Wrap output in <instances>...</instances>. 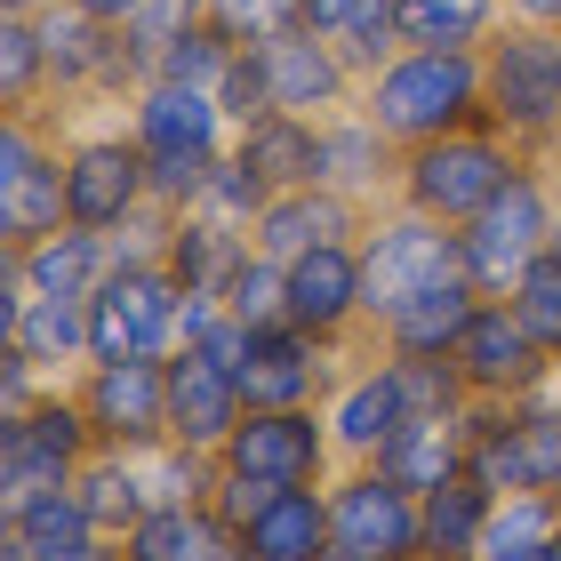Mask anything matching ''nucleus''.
<instances>
[{
    "instance_id": "25",
    "label": "nucleus",
    "mask_w": 561,
    "mask_h": 561,
    "mask_svg": "<svg viewBox=\"0 0 561 561\" xmlns=\"http://www.w3.org/2000/svg\"><path fill=\"white\" fill-rule=\"evenodd\" d=\"M473 313H481L473 273H449L442 289H425V297H410V305H401L393 321H377V345H386V353H401V362H449Z\"/></svg>"
},
{
    "instance_id": "47",
    "label": "nucleus",
    "mask_w": 561,
    "mask_h": 561,
    "mask_svg": "<svg viewBox=\"0 0 561 561\" xmlns=\"http://www.w3.org/2000/svg\"><path fill=\"white\" fill-rule=\"evenodd\" d=\"M369 0H305V24H321V33H337L345 16H362Z\"/></svg>"
},
{
    "instance_id": "24",
    "label": "nucleus",
    "mask_w": 561,
    "mask_h": 561,
    "mask_svg": "<svg viewBox=\"0 0 561 561\" xmlns=\"http://www.w3.org/2000/svg\"><path fill=\"white\" fill-rule=\"evenodd\" d=\"M233 546H241L249 561H321L329 546H337V529H329V481L273 490L265 514H249Z\"/></svg>"
},
{
    "instance_id": "23",
    "label": "nucleus",
    "mask_w": 561,
    "mask_h": 561,
    "mask_svg": "<svg viewBox=\"0 0 561 561\" xmlns=\"http://www.w3.org/2000/svg\"><path fill=\"white\" fill-rule=\"evenodd\" d=\"M393 176H401V145L377 129L362 105H345V113L321 121V185L329 193H353L362 209H386Z\"/></svg>"
},
{
    "instance_id": "45",
    "label": "nucleus",
    "mask_w": 561,
    "mask_h": 561,
    "mask_svg": "<svg viewBox=\"0 0 561 561\" xmlns=\"http://www.w3.org/2000/svg\"><path fill=\"white\" fill-rule=\"evenodd\" d=\"M57 377H48L24 345H0V410H24V401H41Z\"/></svg>"
},
{
    "instance_id": "48",
    "label": "nucleus",
    "mask_w": 561,
    "mask_h": 561,
    "mask_svg": "<svg viewBox=\"0 0 561 561\" xmlns=\"http://www.w3.org/2000/svg\"><path fill=\"white\" fill-rule=\"evenodd\" d=\"M72 9H89V16H105V24H129L145 0H72Z\"/></svg>"
},
{
    "instance_id": "3",
    "label": "nucleus",
    "mask_w": 561,
    "mask_h": 561,
    "mask_svg": "<svg viewBox=\"0 0 561 561\" xmlns=\"http://www.w3.org/2000/svg\"><path fill=\"white\" fill-rule=\"evenodd\" d=\"M481 105L522 152L561 145V24H497V41L481 48Z\"/></svg>"
},
{
    "instance_id": "33",
    "label": "nucleus",
    "mask_w": 561,
    "mask_h": 561,
    "mask_svg": "<svg viewBox=\"0 0 561 561\" xmlns=\"http://www.w3.org/2000/svg\"><path fill=\"white\" fill-rule=\"evenodd\" d=\"M425 561H473L490 546V514H497V490H481L473 473L442 481V490H425Z\"/></svg>"
},
{
    "instance_id": "35",
    "label": "nucleus",
    "mask_w": 561,
    "mask_h": 561,
    "mask_svg": "<svg viewBox=\"0 0 561 561\" xmlns=\"http://www.w3.org/2000/svg\"><path fill=\"white\" fill-rule=\"evenodd\" d=\"M0 113H48V33L16 9H0Z\"/></svg>"
},
{
    "instance_id": "46",
    "label": "nucleus",
    "mask_w": 561,
    "mask_h": 561,
    "mask_svg": "<svg viewBox=\"0 0 561 561\" xmlns=\"http://www.w3.org/2000/svg\"><path fill=\"white\" fill-rule=\"evenodd\" d=\"M473 561H553V538H490Z\"/></svg>"
},
{
    "instance_id": "54",
    "label": "nucleus",
    "mask_w": 561,
    "mask_h": 561,
    "mask_svg": "<svg viewBox=\"0 0 561 561\" xmlns=\"http://www.w3.org/2000/svg\"><path fill=\"white\" fill-rule=\"evenodd\" d=\"M553 249H561V225H553Z\"/></svg>"
},
{
    "instance_id": "2",
    "label": "nucleus",
    "mask_w": 561,
    "mask_h": 561,
    "mask_svg": "<svg viewBox=\"0 0 561 561\" xmlns=\"http://www.w3.org/2000/svg\"><path fill=\"white\" fill-rule=\"evenodd\" d=\"M553 225H561V176H553L546 152H529V161L505 176L466 225H457V249H466L473 289L481 297H505L553 249Z\"/></svg>"
},
{
    "instance_id": "26",
    "label": "nucleus",
    "mask_w": 561,
    "mask_h": 561,
    "mask_svg": "<svg viewBox=\"0 0 561 561\" xmlns=\"http://www.w3.org/2000/svg\"><path fill=\"white\" fill-rule=\"evenodd\" d=\"M249 225H225V217H209V209H185L169 225V249H161V265L176 273V289L185 297H225V280L241 273V257H249Z\"/></svg>"
},
{
    "instance_id": "37",
    "label": "nucleus",
    "mask_w": 561,
    "mask_h": 561,
    "mask_svg": "<svg viewBox=\"0 0 561 561\" xmlns=\"http://www.w3.org/2000/svg\"><path fill=\"white\" fill-rule=\"evenodd\" d=\"M0 529H16V538H33V546H65V538H96V522H89V505H81V490H41V497H24V505H9L0 514Z\"/></svg>"
},
{
    "instance_id": "39",
    "label": "nucleus",
    "mask_w": 561,
    "mask_h": 561,
    "mask_svg": "<svg viewBox=\"0 0 561 561\" xmlns=\"http://www.w3.org/2000/svg\"><path fill=\"white\" fill-rule=\"evenodd\" d=\"M145 473H152V497L161 505H201L217 490V449H185V442H161L145 457Z\"/></svg>"
},
{
    "instance_id": "38",
    "label": "nucleus",
    "mask_w": 561,
    "mask_h": 561,
    "mask_svg": "<svg viewBox=\"0 0 561 561\" xmlns=\"http://www.w3.org/2000/svg\"><path fill=\"white\" fill-rule=\"evenodd\" d=\"M505 305H514L522 329H529V337H538L553 362H561V249H546V257L529 265L514 289H505Z\"/></svg>"
},
{
    "instance_id": "8",
    "label": "nucleus",
    "mask_w": 561,
    "mask_h": 561,
    "mask_svg": "<svg viewBox=\"0 0 561 561\" xmlns=\"http://www.w3.org/2000/svg\"><path fill=\"white\" fill-rule=\"evenodd\" d=\"M449 273H466V249H457V225L410 209V201H386L369 209V233H362V280H369V337L377 321H393L410 297L442 289Z\"/></svg>"
},
{
    "instance_id": "55",
    "label": "nucleus",
    "mask_w": 561,
    "mask_h": 561,
    "mask_svg": "<svg viewBox=\"0 0 561 561\" xmlns=\"http://www.w3.org/2000/svg\"><path fill=\"white\" fill-rule=\"evenodd\" d=\"M553 561H561V538H553Z\"/></svg>"
},
{
    "instance_id": "17",
    "label": "nucleus",
    "mask_w": 561,
    "mask_h": 561,
    "mask_svg": "<svg viewBox=\"0 0 561 561\" xmlns=\"http://www.w3.org/2000/svg\"><path fill=\"white\" fill-rule=\"evenodd\" d=\"M289 321L313 329V337L337 345V353L377 345V337H369L362 241H329V249H305V257H289Z\"/></svg>"
},
{
    "instance_id": "18",
    "label": "nucleus",
    "mask_w": 561,
    "mask_h": 561,
    "mask_svg": "<svg viewBox=\"0 0 561 561\" xmlns=\"http://www.w3.org/2000/svg\"><path fill=\"white\" fill-rule=\"evenodd\" d=\"M449 362H457L473 401H529V393H546V377H553V353L522 329V313L505 297H481V313L466 321V337H457Z\"/></svg>"
},
{
    "instance_id": "27",
    "label": "nucleus",
    "mask_w": 561,
    "mask_h": 561,
    "mask_svg": "<svg viewBox=\"0 0 561 561\" xmlns=\"http://www.w3.org/2000/svg\"><path fill=\"white\" fill-rule=\"evenodd\" d=\"M0 257H16L24 280H33V297H96L105 289V273L121 265L113 257V233H89V225H65V233H48L33 249H0Z\"/></svg>"
},
{
    "instance_id": "49",
    "label": "nucleus",
    "mask_w": 561,
    "mask_h": 561,
    "mask_svg": "<svg viewBox=\"0 0 561 561\" xmlns=\"http://www.w3.org/2000/svg\"><path fill=\"white\" fill-rule=\"evenodd\" d=\"M514 16H529V24H561V0H505Z\"/></svg>"
},
{
    "instance_id": "56",
    "label": "nucleus",
    "mask_w": 561,
    "mask_h": 561,
    "mask_svg": "<svg viewBox=\"0 0 561 561\" xmlns=\"http://www.w3.org/2000/svg\"><path fill=\"white\" fill-rule=\"evenodd\" d=\"M233 561H249V553H233Z\"/></svg>"
},
{
    "instance_id": "12",
    "label": "nucleus",
    "mask_w": 561,
    "mask_h": 561,
    "mask_svg": "<svg viewBox=\"0 0 561 561\" xmlns=\"http://www.w3.org/2000/svg\"><path fill=\"white\" fill-rule=\"evenodd\" d=\"M329 529L362 561H425V505L386 466H337L329 473Z\"/></svg>"
},
{
    "instance_id": "1",
    "label": "nucleus",
    "mask_w": 561,
    "mask_h": 561,
    "mask_svg": "<svg viewBox=\"0 0 561 561\" xmlns=\"http://www.w3.org/2000/svg\"><path fill=\"white\" fill-rule=\"evenodd\" d=\"M362 113L401 152L490 121V105H481V48H393L362 81Z\"/></svg>"
},
{
    "instance_id": "6",
    "label": "nucleus",
    "mask_w": 561,
    "mask_h": 561,
    "mask_svg": "<svg viewBox=\"0 0 561 561\" xmlns=\"http://www.w3.org/2000/svg\"><path fill=\"white\" fill-rule=\"evenodd\" d=\"M96 449L105 442H96L72 377H57V386L41 401H24V410H0V514L24 505V497H41V490H65Z\"/></svg>"
},
{
    "instance_id": "43",
    "label": "nucleus",
    "mask_w": 561,
    "mask_h": 561,
    "mask_svg": "<svg viewBox=\"0 0 561 561\" xmlns=\"http://www.w3.org/2000/svg\"><path fill=\"white\" fill-rule=\"evenodd\" d=\"M209 16L233 41H265V33H280V24H305V0H209Z\"/></svg>"
},
{
    "instance_id": "16",
    "label": "nucleus",
    "mask_w": 561,
    "mask_h": 561,
    "mask_svg": "<svg viewBox=\"0 0 561 561\" xmlns=\"http://www.w3.org/2000/svg\"><path fill=\"white\" fill-rule=\"evenodd\" d=\"M345 362H353V353L321 345L313 329H297V321H265V329H249L241 393H249V410H321V401L337 393Z\"/></svg>"
},
{
    "instance_id": "32",
    "label": "nucleus",
    "mask_w": 561,
    "mask_h": 561,
    "mask_svg": "<svg viewBox=\"0 0 561 561\" xmlns=\"http://www.w3.org/2000/svg\"><path fill=\"white\" fill-rule=\"evenodd\" d=\"M0 345H24L48 377H81L89 369V305L81 297H33L0 329Z\"/></svg>"
},
{
    "instance_id": "50",
    "label": "nucleus",
    "mask_w": 561,
    "mask_h": 561,
    "mask_svg": "<svg viewBox=\"0 0 561 561\" xmlns=\"http://www.w3.org/2000/svg\"><path fill=\"white\" fill-rule=\"evenodd\" d=\"M0 9H16V16H48V9H65V0H0Z\"/></svg>"
},
{
    "instance_id": "21",
    "label": "nucleus",
    "mask_w": 561,
    "mask_h": 561,
    "mask_svg": "<svg viewBox=\"0 0 561 561\" xmlns=\"http://www.w3.org/2000/svg\"><path fill=\"white\" fill-rule=\"evenodd\" d=\"M241 417H249L241 369L217 362L209 345H176L169 353V433L176 442L185 449H225Z\"/></svg>"
},
{
    "instance_id": "7",
    "label": "nucleus",
    "mask_w": 561,
    "mask_h": 561,
    "mask_svg": "<svg viewBox=\"0 0 561 561\" xmlns=\"http://www.w3.org/2000/svg\"><path fill=\"white\" fill-rule=\"evenodd\" d=\"M466 473L497 497H514V490L561 497V401L553 393L466 401Z\"/></svg>"
},
{
    "instance_id": "22",
    "label": "nucleus",
    "mask_w": 561,
    "mask_h": 561,
    "mask_svg": "<svg viewBox=\"0 0 561 561\" xmlns=\"http://www.w3.org/2000/svg\"><path fill=\"white\" fill-rule=\"evenodd\" d=\"M369 233V209L353 193H329V185H297V193H273L257 225H249V241L265 249V257H305V249H329V241H362Z\"/></svg>"
},
{
    "instance_id": "51",
    "label": "nucleus",
    "mask_w": 561,
    "mask_h": 561,
    "mask_svg": "<svg viewBox=\"0 0 561 561\" xmlns=\"http://www.w3.org/2000/svg\"><path fill=\"white\" fill-rule=\"evenodd\" d=\"M321 561H362V553H345V546H329V553H321Z\"/></svg>"
},
{
    "instance_id": "41",
    "label": "nucleus",
    "mask_w": 561,
    "mask_h": 561,
    "mask_svg": "<svg viewBox=\"0 0 561 561\" xmlns=\"http://www.w3.org/2000/svg\"><path fill=\"white\" fill-rule=\"evenodd\" d=\"M329 41H337V48H345V65H353V72H362V81H369V72H377V65H386L393 48H401L393 0H369V9H362V16H345L337 33H329Z\"/></svg>"
},
{
    "instance_id": "14",
    "label": "nucleus",
    "mask_w": 561,
    "mask_h": 561,
    "mask_svg": "<svg viewBox=\"0 0 561 561\" xmlns=\"http://www.w3.org/2000/svg\"><path fill=\"white\" fill-rule=\"evenodd\" d=\"M217 466L273 481V490H305V481H329L345 457H337V433H329L321 410H249L233 425V442L217 449Z\"/></svg>"
},
{
    "instance_id": "28",
    "label": "nucleus",
    "mask_w": 561,
    "mask_h": 561,
    "mask_svg": "<svg viewBox=\"0 0 561 561\" xmlns=\"http://www.w3.org/2000/svg\"><path fill=\"white\" fill-rule=\"evenodd\" d=\"M233 529L209 497L201 505H152V514L121 538V561H233Z\"/></svg>"
},
{
    "instance_id": "15",
    "label": "nucleus",
    "mask_w": 561,
    "mask_h": 561,
    "mask_svg": "<svg viewBox=\"0 0 561 561\" xmlns=\"http://www.w3.org/2000/svg\"><path fill=\"white\" fill-rule=\"evenodd\" d=\"M72 393H81L105 449L152 457L161 442H176L169 433V362H89L72 377Z\"/></svg>"
},
{
    "instance_id": "4",
    "label": "nucleus",
    "mask_w": 561,
    "mask_h": 561,
    "mask_svg": "<svg viewBox=\"0 0 561 561\" xmlns=\"http://www.w3.org/2000/svg\"><path fill=\"white\" fill-rule=\"evenodd\" d=\"M65 105L0 113V249H33L72 225L65 201Z\"/></svg>"
},
{
    "instance_id": "11",
    "label": "nucleus",
    "mask_w": 561,
    "mask_h": 561,
    "mask_svg": "<svg viewBox=\"0 0 561 561\" xmlns=\"http://www.w3.org/2000/svg\"><path fill=\"white\" fill-rule=\"evenodd\" d=\"M48 33V105H81V113H121L137 96V65H129V41L121 24L89 16V9H48L41 16Z\"/></svg>"
},
{
    "instance_id": "52",
    "label": "nucleus",
    "mask_w": 561,
    "mask_h": 561,
    "mask_svg": "<svg viewBox=\"0 0 561 561\" xmlns=\"http://www.w3.org/2000/svg\"><path fill=\"white\" fill-rule=\"evenodd\" d=\"M546 393H553V401H561V362H553V377H546Z\"/></svg>"
},
{
    "instance_id": "29",
    "label": "nucleus",
    "mask_w": 561,
    "mask_h": 561,
    "mask_svg": "<svg viewBox=\"0 0 561 561\" xmlns=\"http://www.w3.org/2000/svg\"><path fill=\"white\" fill-rule=\"evenodd\" d=\"M401 490H442V481H457L466 473V410H425V417H410L386 442V457H377Z\"/></svg>"
},
{
    "instance_id": "31",
    "label": "nucleus",
    "mask_w": 561,
    "mask_h": 561,
    "mask_svg": "<svg viewBox=\"0 0 561 561\" xmlns=\"http://www.w3.org/2000/svg\"><path fill=\"white\" fill-rule=\"evenodd\" d=\"M72 490H81V505H89V522H96V538H129V529L152 514V473H145V457H129V449H96L81 473H72Z\"/></svg>"
},
{
    "instance_id": "9",
    "label": "nucleus",
    "mask_w": 561,
    "mask_h": 561,
    "mask_svg": "<svg viewBox=\"0 0 561 561\" xmlns=\"http://www.w3.org/2000/svg\"><path fill=\"white\" fill-rule=\"evenodd\" d=\"M65 201H72V225H89V233H121L129 217L152 209V161L121 113L65 129Z\"/></svg>"
},
{
    "instance_id": "5",
    "label": "nucleus",
    "mask_w": 561,
    "mask_h": 561,
    "mask_svg": "<svg viewBox=\"0 0 561 561\" xmlns=\"http://www.w3.org/2000/svg\"><path fill=\"white\" fill-rule=\"evenodd\" d=\"M529 152L497 129V121H473V129H449L433 145H410L401 152V176H393V201H410V209L442 217V225H466L481 201H490L505 176H514Z\"/></svg>"
},
{
    "instance_id": "13",
    "label": "nucleus",
    "mask_w": 561,
    "mask_h": 561,
    "mask_svg": "<svg viewBox=\"0 0 561 561\" xmlns=\"http://www.w3.org/2000/svg\"><path fill=\"white\" fill-rule=\"evenodd\" d=\"M321 417H329V433H337V457H345V466H377V457H386V442L417 417L410 369H401L386 345H362V353L345 362L337 393L321 401Z\"/></svg>"
},
{
    "instance_id": "19",
    "label": "nucleus",
    "mask_w": 561,
    "mask_h": 561,
    "mask_svg": "<svg viewBox=\"0 0 561 561\" xmlns=\"http://www.w3.org/2000/svg\"><path fill=\"white\" fill-rule=\"evenodd\" d=\"M257 57H265V81H273V113L329 121L345 105H362V72L345 65V48L321 24H280V33L257 41Z\"/></svg>"
},
{
    "instance_id": "44",
    "label": "nucleus",
    "mask_w": 561,
    "mask_h": 561,
    "mask_svg": "<svg viewBox=\"0 0 561 561\" xmlns=\"http://www.w3.org/2000/svg\"><path fill=\"white\" fill-rule=\"evenodd\" d=\"M0 561H121L113 538H65V546H33L16 529H0Z\"/></svg>"
},
{
    "instance_id": "53",
    "label": "nucleus",
    "mask_w": 561,
    "mask_h": 561,
    "mask_svg": "<svg viewBox=\"0 0 561 561\" xmlns=\"http://www.w3.org/2000/svg\"><path fill=\"white\" fill-rule=\"evenodd\" d=\"M546 161H553V176H561V145H553V152H546Z\"/></svg>"
},
{
    "instance_id": "34",
    "label": "nucleus",
    "mask_w": 561,
    "mask_h": 561,
    "mask_svg": "<svg viewBox=\"0 0 561 561\" xmlns=\"http://www.w3.org/2000/svg\"><path fill=\"white\" fill-rule=\"evenodd\" d=\"M505 16V0H393L401 48H490Z\"/></svg>"
},
{
    "instance_id": "20",
    "label": "nucleus",
    "mask_w": 561,
    "mask_h": 561,
    "mask_svg": "<svg viewBox=\"0 0 561 561\" xmlns=\"http://www.w3.org/2000/svg\"><path fill=\"white\" fill-rule=\"evenodd\" d=\"M121 121H129V137L145 145V161H161V152H185V161H217V152H233V113L217 105V89L169 81V72L137 81V96L121 105Z\"/></svg>"
},
{
    "instance_id": "42",
    "label": "nucleus",
    "mask_w": 561,
    "mask_h": 561,
    "mask_svg": "<svg viewBox=\"0 0 561 561\" xmlns=\"http://www.w3.org/2000/svg\"><path fill=\"white\" fill-rule=\"evenodd\" d=\"M217 105L233 113V129H249V121H265V113H273V81H265L257 41H241V48H233V65H225V81H217Z\"/></svg>"
},
{
    "instance_id": "36",
    "label": "nucleus",
    "mask_w": 561,
    "mask_h": 561,
    "mask_svg": "<svg viewBox=\"0 0 561 561\" xmlns=\"http://www.w3.org/2000/svg\"><path fill=\"white\" fill-rule=\"evenodd\" d=\"M193 24H209V0H145V9L121 24V41H129V65H137V81H152L161 72V57L176 41L193 33Z\"/></svg>"
},
{
    "instance_id": "40",
    "label": "nucleus",
    "mask_w": 561,
    "mask_h": 561,
    "mask_svg": "<svg viewBox=\"0 0 561 561\" xmlns=\"http://www.w3.org/2000/svg\"><path fill=\"white\" fill-rule=\"evenodd\" d=\"M273 201V185L257 169L241 161V152H217V169H209V185H201V209L225 217V225H257V209Z\"/></svg>"
},
{
    "instance_id": "30",
    "label": "nucleus",
    "mask_w": 561,
    "mask_h": 561,
    "mask_svg": "<svg viewBox=\"0 0 561 561\" xmlns=\"http://www.w3.org/2000/svg\"><path fill=\"white\" fill-rule=\"evenodd\" d=\"M233 152L265 176L273 193L321 185V121H305V113H265V121H249V129H233Z\"/></svg>"
},
{
    "instance_id": "10",
    "label": "nucleus",
    "mask_w": 561,
    "mask_h": 561,
    "mask_svg": "<svg viewBox=\"0 0 561 561\" xmlns=\"http://www.w3.org/2000/svg\"><path fill=\"white\" fill-rule=\"evenodd\" d=\"M185 345V289L169 265H113L89 297V362H169Z\"/></svg>"
}]
</instances>
